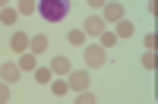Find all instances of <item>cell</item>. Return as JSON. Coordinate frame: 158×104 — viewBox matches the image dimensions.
Returning <instances> with one entry per match:
<instances>
[{"mask_svg":"<svg viewBox=\"0 0 158 104\" xmlns=\"http://www.w3.org/2000/svg\"><path fill=\"white\" fill-rule=\"evenodd\" d=\"M73 10V0H38V16L44 22H63Z\"/></svg>","mask_w":158,"mask_h":104,"instance_id":"obj_1","label":"cell"},{"mask_svg":"<svg viewBox=\"0 0 158 104\" xmlns=\"http://www.w3.org/2000/svg\"><path fill=\"white\" fill-rule=\"evenodd\" d=\"M82 54H85V66L89 70H101L104 63H108V50H104L101 44H89Z\"/></svg>","mask_w":158,"mask_h":104,"instance_id":"obj_2","label":"cell"},{"mask_svg":"<svg viewBox=\"0 0 158 104\" xmlns=\"http://www.w3.org/2000/svg\"><path fill=\"white\" fill-rule=\"evenodd\" d=\"M67 82H70V92H85V88H92V76L89 70H70Z\"/></svg>","mask_w":158,"mask_h":104,"instance_id":"obj_3","label":"cell"},{"mask_svg":"<svg viewBox=\"0 0 158 104\" xmlns=\"http://www.w3.org/2000/svg\"><path fill=\"white\" fill-rule=\"evenodd\" d=\"M101 19H104V22H111V25H114V22H120V19H123V3L108 0V3L101 6Z\"/></svg>","mask_w":158,"mask_h":104,"instance_id":"obj_4","label":"cell"},{"mask_svg":"<svg viewBox=\"0 0 158 104\" xmlns=\"http://www.w3.org/2000/svg\"><path fill=\"white\" fill-rule=\"evenodd\" d=\"M104 29H108V22H104L101 16H89V19L82 22V32H85V35H92V38H98Z\"/></svg>","mask_w":158,"mask_h":104,"instance_id":"obj_5","label":"cell"},{"mask_svg":"<svg viewBox=\"0 0 158 104\" xmlns=\"http://www.w3.org/2000/svg\"><path fill=\"white\" fill-rule=\"evenodd\" d=\"M48 47H51V38H48V35H41V32H38V35H29V50H32V54H44Z\"/></svg>","mask_w":158,"mask_h":104,"instance_id":"obj_6","label":"cell"},{"mask_svg":"<svg viewBox=\"0 0 158 104\" xmlns=\"http://www.w3.org/2000/svg\"><path fill=\"white\" fill-rule=\"evenodd\" d=\"M0 76H3V82H19L22 79V70H19V63H3V66H0Z\"/></svg>","mask_w":158,"mask_h":104,"instance_id":"obj_7","label":"cell"},{"mask_svg":"<svg viewBox=\"0 0 158 104\" xmlns=\"http://www.w3.org/2000/svg\"><path fill=\"white\" fill-rule=\"evenodd\" d=\"M10 47L16 50V54H25V50H29V35L25 32H13L10 35Z\"/></svg>","mask_w":158,"mask_h":104,"instance_id":"obj_8","label":"cell"},{"mask_svg":"<svg viewBox=\"0 0 158 104\" xmlns=\"http://www.w3.org/2000/svg\"><path fill=\"white\" fill-rule=\"evenodd\" d=\"M114 25H117V32H114V35H117V38H123V41L136 35V25L130 22V19H120V22H114Z\"/></svg>","mask_w":158,"mask_h":104,"instance_id":"obj_9","label":"cell"},{"mask_svg":"<svg viewBox=\"0 0 158 104\" xmlns=\"http://www.w3.org/2000/svg\"><path fill=\"white\" fill-rule=\"evenodd\" d=\"M70 70H73V63L67 57H54V60H51V73H54V76H67Z\"/></svg>","mask_w":158,"mask_h":104,"instance_id":"obj_10","label":"cell"},{"mask_svg":"<svg viewBox=\"0 0 158 104\" xmlns=\"http://www.w3.org/2000/svg\"><path fill=\"white\" fill-rule=\"evenodd\" d=\"M35 66H38V54H32V50L19 54V70H22V73H32Z\"/></svg>","mask_w":158,"mask_h":104,"instance_id":"obj_11","label":"cell"},{"mask_svg":"<svg viewBox=\"0 0 158 104\" xmlns=\"http://www.w3.org/2000/svg\"><path fill=\"white\" fill-rule=\"evenodd\" d=\"M32 76H35V82H38V85H51V79H54L51 66H35V70H32Z\"/></svg>","mask_w":158,"mask_h":104,"instance_id":"obj_12","label":"cell"},{"mask_svg":"<svg viewBox=\"0 0 158 104\" xmlns=\"http://www.w3.org/2000/svg\"><path fill=\"white\" fill-rule=\"evenodd\" d=\"M16 13H19V16H32V13H38V0H16Z\"/></svg>","mask_w":158,"mask_h":104,"instance_id":"obj_13","label":"cell"},{"mask_svg":"<svg viewBox=\"0 0 158 104\" xmlns=\"http://www.w3.org/2000/svg\"><path fill=\"white\" fill-rule=\"evenodd\" d=\"M16 19H19L16 6H3L0 10V25H16Z\"/></svg>","mask_w":158,"mask_h":104,"instance_id":"obj_14","label":"cell"},{"mask_svg":"<svg viewBox=\"0 0 158 104\" xmlns=\"http://www.w3.org/2000/svg\"><path fill=\"white\" fill-rule=\"evenodd\" d=\"M117 41H120V38H117V35H114V32H108V29H104V32H101V35H98V44H101V47H104V50H111V47H114V44H117Z\"/></svg>","mask_w":158,"mask_h":104,"instance_id":"obj_15","label":"cell"},{"mask_svg":"<svg viewBox=\"0 0 158 104\" xmlns=\"http://www.w3.org/2000/svg\"><path fill=\"white\" fill-rule=\"evenodd\" d=\"M51 92H54L57 98L70 95V82H67V79H51Z\"/></svg>","mask_w":158,"mask_h":104,"instance_id":"obj_16","label":"cell"},{"mask_svg":"<svg viewBox=\"0 0 158 104\" xmlns=\"http://www.w3.org/2000/svg\"><path fill=\"white\" fill-rule=\"evenodd\" d=\"M85 38H89V35H85V32H82V29H73V32H70V35H67V41H70V44H73V47H79V44H85Z\"/></svg>","mask_w":158,"mask_h":104,"instance_id":"obj_17","label":"cell"},{"mask_svg":"<svg viewBox=\"0 0 158 104\" xmlns=\"http://www.w3.org/2000/svg\"><path fill=\"white\" fill-rule=\"evenodd\" d=\"M142 66H146V70H155V66H158V57H155V50H146V54H142Z\"/></svg>","mask_w":158,"mask_h":104,"instance_id":"obj_18","label":"cell"},{"mask_svg":"<svg viewBox=\"0 0 158 104\" xmlns=\"http://www.w3.org/2000/svg\"><path fill=\"white\" fill-rule=\"evenodd\" d=\"M76 101H79V104H95V95L85 88V92H76Z\"/></svg>","mask_w":158,"mask_h":104,"instance_id":"obj_19","label":"cell"},{"mask_svg":"<svg viewBox=\"0 0 158 104\" xmlns=\"http://www.w3.org/2000/svg\"><path fill=\"white\" fill-rule=\"evenodd\" d=\"M142 44H146V50H155V47H158V38H155V32H149L146 38H142Z\"/></svg>","mask_w":158,"mask_h":104,"instance_id":"obj_20","label":"cell"},{"mask_svg":"<svg viewBox=\"0 0 158 104\" xmlns=\"http://www.w3.org/2000/svg\"><path fill=\"white\" fill-rule=\"evenodd\" d=\"M10 101V82H0V104Z\"/></svg>","mask_w":158,"mask_h":104,"instance_id":"obj_21","label":"cell"},{"mask_svg":"<svg viewBox=\"0 0 158 104\" xmlns=\"http://www.w3.org/2000/svg\"><path fill=\"white\" fill-rule=\"evenodd\" d=\"M85 3H89V6H92V10H101V6H104V3H108V0H85Z\"/></svg>","mask_w":158,"mask_h":104,"instance_id":"obj_22","label":"cell"},{"mask_svg":"<svg viewBox=\"0 0 158 104\" xmlns=\"http://www.w3.org/2000/svg\"><path fill=\"white\" fill-rule=\"evenodd\" d=\"M3 6H10V0H0V10H3Z\"/></svg>","mask_w":158,"mask_h":104,"instance_id":"obj_23","label":"cell"}]
</instances>
